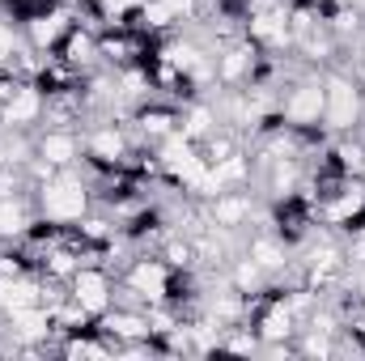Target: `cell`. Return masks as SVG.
Listing matches in <instances>:
<instances>
[{"instance_id": "5", "label": "cell", "mask_w": 365, "mask_h": 361, "mask_svg": "<svg viewBox=\"0 0 365 361\" xmlns=\"http://www.w3.org/2000/svg\"><path fill=\"white\" fill-rule=\"evenodd\" d=\"M132 285H136L145 298H162L166 277H162V268H149V264H145V268H136V272H132Z\"/></svg>"}, {"instance_id": "11", "label": "cell", "mask_w": 365, "mask_h": 361, "mask_svg": "<svg viewBox=\"0 0 365 361\" xmlns=\"http://www.w3.org/2000/svg\"><path fill=\"white\" fill-rule=\"evenodd\" d=\"M106 328H115L119 336H140V332H145V323H140V319H132V315H115Z\"/></svg>"}, {"instance_id": "2", "label": "cell", "mask_w": 365, "mask_h": 361, "mask_svg": "<svg viewBox=\"0 0 365 361\" xmlns=\"http://www.w3.org/2000/svg\"><path fill=\"white\" fill-rule=\"evenodd\" d=\"M43 200H47L51 217H81V209H85V191L77 183H55V187H47Z\"/></svg>"}, {"instance_id": "8", "label": "cell", "mask_w": 365, "mask_h": 361, "mask_svg": "<svg viewBox=\"0 0 365 361\" xmlns=\"http://www.w3.org/2000/svg\"><path fill=\"white\" fill-rule=\"evenodd\" d=\"M0 298H4V306L26 311V306L34 302V289H30V285H13V289H0Z\"/></svg>"}, {"instance_id": "16", "label": "cell", "mask_w": 365, "mask_h": 361, "mask_svg": "<svg viewBox=\"0 0 365 361\" xmlns=\"http://www.w3.org/2000/svg\"><path fill=\"white\" fill-rule=\"evenodd\" d=\"M255 34H264V38H281V26H276V17H259V21H255Z\"/></svg>"}, {"instance_id": "12", "label": "cell", "mask_w": 365, "mask_h": 361, "mask_svg": "<svg viewBox=\"0 0 365 361\" xmlns=\"http://www.w3.org/2000/svg\"><path fill=\"white\" fill-rule=\"evenodd\" d=\"M55 30H60V17H43V21H34V38H38V43H51Z\"/></svg>"}, {"instance_id": "7", "label": "cell", "mask_w": 365, "mask_h": 361, "mask_svg": "<svg viewBox=\"0 0 365 361\" xmlns=\"http://www.w3.org/2000/svg\"><path fill=\"white\" fill-rule=\"evenodd\" d=\"M38 111V98L30 94V89H21L17 98H13V106H9V119H30Z\"/></svg>"}, {"instance_id": "21", "label": "cell", "mask_w": 365, "mask_h": 361, "mask_svg": "<svg viewBox=\"0 0 365 361\" xmlns=\"http://www.w3.org/2000/svg\"><path fill=\"white\" fill-rule=\"evenodd\" d=\"M204 128H208V111H196L191 123H187V132H204Z\"/></svg>"}, {"instance_id": "9", "label": "cell", "mask_w": 365, "mask_h": 361, "mask_svg": "<svg viewBox=\"0 0 365 361\" xmlns=\"http://www.w3.org/2000/svg\"><path fill=\"white\" fill-rule=\"evenodd\" d=\"M0 230H4V234H17V230H21V209L9 204V200H0Z\"/></svg>"}, {"instance_id": "19", "label": "cell", "mask_w": 365, "mask_h": 361, "mask_svg": "<svg viewBox=\"0 0 365 361\" xmlns=\"http://www.w3.org/2000/svg\"><path fill=\"white\" fill-rule=\"evenodd\" d=\"M238 174H242V162H225V166L217 170V183H221V179H238Z\"/></svg>"}, {"instance_id": "22", "label": "cell", "mask_w": 365, "mask_h": 361, "mask_svg": "<svg viewBox=\"0 0 365 361\" xmlns=\"http://www.w3.org/2000/svg\"><path fill=\"white\" fill-rule=\"evenodd\" d=\"M68 353H72V357H102V349H94V345H72Z\"/></svg>"}, {"instance_id": "23", "label": "cell", "mask_w": 365, "mask_h": 361, "mask_svg": "<svg viewBox=\"0 0 365 361\" xmlns=\"http://www.w3.org/2000/svg\"><path fill=\"white\" fill-rule=\"evenodd\" d=\"M166 17H170V4H153V9H149V21H157V26H162Z\"/></svg>"}, {"instance_id": "4", "label": "cell", "mask_w": 365, "mask_h": 361, "mask_svg": "<svg viewBox=\"0 0 365 361\" xmlns=\"http://www.w3.org/2000/svg\"><path fill=\"white\" fill-rule=\"evenodd\" d=\"M77 298H81V306H85V311H98V306L106 302V285H102V277L81 272V277H77Z\"/></svg>"}, {"instance_id": "15", "label": "cell", "mask_w": 365, "mask_h": 361, "mask_svg": "<svg viewBox=\"0 0 365 361\" xmlns=\"http://www.w3.org/2000/svg\"><path fill=\"white\" fill-rule=\"evenodd\" d=\"M94 149H98V153H106V157H115V153H119V136H111V132H102V136L94 140Z\"/></svg>"}, {"instance_id": "6", "label": "cell", "mask_w": 365, "mask_h": 361, "mask_svg": "<svg viewBox=\"0 0 365 361\" xmlns=\"http://www.w3.org/2000/svg\"><path fill=\"white\" fill-rule=\"evenodd\" d=\"M17 332H21L26 340H34V336L47 332V319H43V315H30V311H17Z\"/></svg>"}, {"instance_id": "24", "label": "cell", "mask_w": 365, "mask_h": 361, "mask_svg": "<svg viewBox=\"0 0 365 361\" xmlns=\"http://www.w3.org/2000/svg\"><path fill=\"white\" fill-rule=\"evenodd\" d=\"M259 260H264V264H281V255H276V251H272V247H268V243H264V247H259Z\"/></svg>"}, {"instance_id": "3", "label": "cell", "mask_w": 365, "mask_h": 361, "mask_svg": "<svg viewBox=\"0 0 365 361\" xmlns=\"http://www.w3.org/2000/svg\"><path fill=\"white\" fill-rule=\"evenodd\" d=\"M323 111V94L315 89V85H306V89H298L293 94V102H289V115L298 119V123H306V119H315Z\"/></svg>"}, {"instance_id": "14", "label": "cell", "mask_w": 365, "mask_h": 361, "mask_svg": "<svg viewBox=\"0 0 365 361\" xmlns=\"http://www.w3.org/2000/svg\"><path fill=\"white\" fill-rule=\"evenodd\" d=\"M247 213V204H238V200H225V204H217V217L221 221H238Z\"/></svg>"}, {"instance_id": "13", "label": "cell", "mask_w": 365, "mask_h": 361, "mask_svg": "<svg viewBox=\"0 0 365 361\" xmlns=\"http://www.w3.org/2000/svg\"><path fill=\"white\" fill-rule=\"evenodd\" d=\"M361 209V191H353V196H344L336 209H332V217H349V213H357Z\"/></svg>"}, {"instance_id": "1", "label": "cell", "mask_w": 365, "mask_h": 361, "mask_svg": "<svg viewBox=\"0 0 365 361\" xmlns=\"http://www.w3.org/2000/svg\"><path fill=\"white\" fill-rule=\"evenodd\" d=\"M327 115H332L336 128H349L357 119V94H353L349 81H332L327 85Z\"/></svg>"}, {"instance_id": "26", "label": "cell", "mask_w": 365, "mask_h": 361, "mask_svg": "<svg viewBox=\"0 0 365 361\" xmlns=\"http://www.w3.org/2000/svg\"><path fill=\"white\" fill-rule=\"evenodd\" d=\"M136 0H111V13H123V9H132Z\"/></svg>"}, {"instance_id": "27", "label": "cell", "mask_w": 365, "mask_h": 361, "mask_svg": "<svg viewBox=\"0 0 365 361\" xmlns=\"http://www.w3.org/2000/svg\"><path fill=\"white\" fill-rule=\"evenodd\" d=\"M9 47H13V34H9V30L0 26V51H9Z\"/></svg>"}, {"instance_id": "10", "label": "cell", "mask_w": 365, "mask_h": 361, "mask_svg": "<svg viewBox=\"0 0 365 361\" xmlns=\"http://www.w3.org/2000/svg\"><path fill=\"white\" fill-rule=\"evenodd\" d=\"M72 157V140L68 136H51L47 140V162H68Z\"/></svg>"}, {"instance_id": "25", "label": "cell", "mask_w": 365, "mask_h": 361, "mask_svg": "<svg viewBox=\"0 0 365 361\" xmlns=\"http://www.w3.org/2000/svg\"><path fill=\"white\" fill-rule=\"evenodd\" d=\"M238 281H242V285H255V268H251V264H242V268H238Z\"/></svg>"}, {"instance_id": "17", "label": "cell", "mask_w": 365, "mask_h": 361, "mask_svg": "<svg viewBox=\"0 0 365 361\" xmlns=\"http://www.w3.org/2000/svg\"><path fill=\"white\" fill-rule=\"evenodd\" d=\"M289 332V315H272L268 319V336H285Z\"/></svg>"}, {"instance_id": "20", "label": "cell", "mask_w": 365, "mask_h": 361, "mask_svg": "<svg viewBox=\"0 0 365 361\" xmlns=\"http://www.w3.org/2000/svg\"><path fill=\"white\" fill-rule=\"evenodd\" d=\"M242 72V51H234L230 60H225V77H238Z\"/></svg>"}, {"instance_id": "18", "label": "cell", "mask_w": 365, "mask_h": 361, "mask_svg": "<svg viewBox=\"0 0 365 361\" xmlns=\"http://www.w3.org/2000/svg\"><path fill=\"white\" fill-rule=\"evenodd\" d=\"M170 60H174V64H187V68H191V64H196V51H191V47H174V51H170Z\"/></svg>"}]
</instances>
